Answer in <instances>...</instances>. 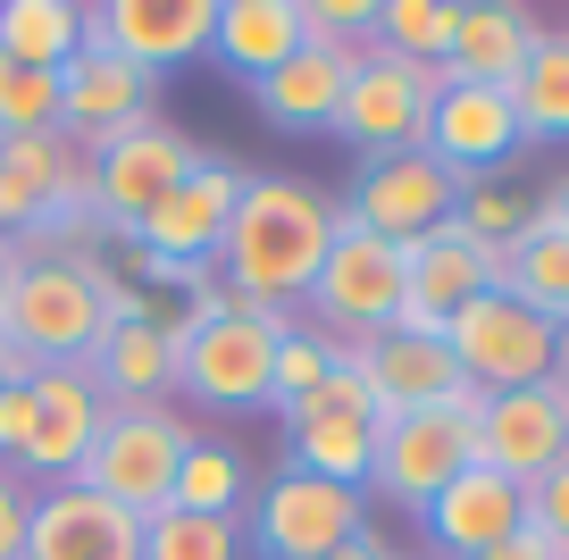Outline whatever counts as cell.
<instances>
[{
    "label": "cell",
    "mask_w": 569,
    "mask_h": 560,
    "mask_svg": "<svg viewBox=\"0 0 569 560\" xmlns=\"http://www.w3.org/2000/svg\"><path fill=\"white\" fill-rule=\"evenodd\" d=\"M536 42H545V18H536V9H519V0H461V18H452V51H445V84L511 92Z\"/></svg>",
    "instance_id": "obj_23"
},
{
    "label": "cell",
    "mask_w": 569,
    "mask_h": 560,
    "mask_svg": "<svg viewBox=\"0 0 569 560\" xmlns=\"http://www.w3.org/2000/svg\"><path fill=\"white\" fill-rule=\"evenodd\" d=\"M327 560H402V552H393V543H386V536L369 527V536H352L343 552H327Z\"/></svg>",
    "instance_id": "obj_40"
},
{
    "label": "cell",
    "mask_w": 569,
    "mask_h": 560,
    "mask_svg": "<svg viewBox=\"0 0 569 560\" xmlns=\"http://www.w3.org/2000/svg\"><path fill=\"white\" fill-rule=\"evenodd\" d=\"M201 168V142L184 134L177 118H142L134 134H118L101 159H92V227L134 243V227L177 193L184 176Z\"/></svg>",
    "instance_id": "obj_10"
},
{
    "label": "cell",
    "mask_w": 569,
    "mask_h": 560,
    "mask_svg": "<svg viewBox=\"0 0 569 560\" xmlns=\"http://www.w3.org/2000/svg\"><path fill=\"white\" fill-rule=\"evenodd\" d=\"M402 293H410V251L343 218V227H336V251H327L319 284H310V301H302V310H310L302 327L336 334V343L352 351V343H369V334L402 327Z\"/></svg>",
    "instance_id": "obj_4"
},
{
    "label": "cell",
    "mask_w": 569,
    "mask_h": 560,
    "mask_svg": "<svg viewBox=\"0 0 569 560\" xmlns=\"http://www.w3.org/2000/svg\"><path fill=\"white\" fill-rule=\"evenodd\" d=\"M452 227H469L478 243L511 251L519 234L536 227V193H528V184H511V176H478V184H461V210H452Z\"/></svg>",
    "instance_id": "obj_34"
},
{
    "label": "cell",
    "mask_w": 569,
    "mask_h": 560,
    "mask_svg": "<svg viewBox=\"0 0 569 560\" xmlns=\"http://www.w3.org/2000/svg\"><path fill=\"white\" fill-rule=\"evenodd\" d=\"M452 18H461V0H377V51L419 59V68H445Z\"/></svg>",
    "instance_id": "obj_31"
},
{
    "label": "cell",
    "mask_w": 569,
    "mask_h": 560,
    "mask_svg": "<svg viewBox=\"0 0 569 560\" xmlns=\"http://www.w3.org/2000/svg\"><path fill=\"white\" fill-rule=\"evenodd\" d=\"M478 560H569L552 536H536V527H519V536H502L495 552H478Z\"/></svg>",
    "instance_id": "obj_39"
},
{
    "label": "cell",
    "mask_w": 569,
    "mask_h": 560,
    "mask_svg": "<svg viewBox=\"0 0 569 560\" xmlns=\"http://www.w3.org/2000/svg\"><path fill=\"white\" fill-rule=\"evenodd\" d=\"M310 42L302 26V0H218V26H210V59L218 68H234L243 84H260V76H277L284 59Z\"/></svg>",
    "instance_id": "obj_25"
},
{
    "label": "cell",
    "mask_w": 569,
    "mask_h": 560,
    "mask_svg": "<svg viewBox=\"0 0 569 560\" xmlns=\"http://www.w3.org/2000/svg\"><path fill=\"white\" fill-rule=\"evenodd\" d=\"M218 0H84V42L134 59L142 76H168L210 51Z\"/></svg>",
    "instance_id": "obj_15"
},
{
    "label": "cell",
    "mask_w": 569,
    "mask_h": 560,
    "mask_svg": "<svg viewBox=\"0 0 569 560\" xmlns=\"http://www.w3.org/2000/svg\"><path fill=\"white\" fill-rule=\"evenodd\" d=\"M0 343L26 368H84L101 343V284L92 260H18L0 301Z\"/></svg>",
    "instance_id": "obj_3"
},
{
    "label": "cell",
    "mask_w": 569,
    "mask_h": 560,
    "mask_svg": "<svg viewBox=\"0 0 569 560\" xmlns=\"http://www.w3.org/2000/svg\"><path fill=\"white\" fill-rule=\"evenodd\" d=\"M310 42H336V51H369L377 42V0H302Z\"/></svg>",
    "instance_id": "obj_36"
},
{
    "label": "cell",
    "mask_w": 569,
    "mask_h": 560,
    "mask_svg": "<svg viewBox=\"0 0 569 560\" xmlns=\"http://www.w3.org/2000/svg\"><path fill=\"white\" fill-rule=\"evenodd\" d=\"M478 402L486 393H461V402H436V410H402V419L377 427V469H369V493L393 510L419 519L452 477L478 460Z\"/></svg>",
    "instance_id": "obj_6"
},
{
    "label": "cell",
    "mask_w": 569,
    "mask_h": 560,
    "mask_svg": "<svg viewBox=\"0 0 569 560\" xmlns=\"http://www.w3.org/2000/svg\"><path fill=\"white\" fill-rule=\"evenodd\" d=\"M461 210V176L436 168L427 151H393V159H360L352 176V201H343V218L369 234H386V243H419V234H436L445 218Z\"/></svg>",
    "instance_id": "obj_13"
},
{
    "label": "cell",
    "mask_w": 569,
    "mask_h": 560,
    "mask_svg": "<svg viewBox=\"0 0 569 560\" xmlns=\"http://www.w3.org/2000/svg\"><path fill=\"white\" fill-rule=\"evenodd\" d=\"M26 377H34V368H26L18 351H9V343H0V386H26Z\"/></svg>",
    "instance_id": "obj_42"
},
{
    "label": "cell",
    "mask_w": 569,
    "mask_h": 560,
    "mask_svg": "<svg viewBox=\"0 0 569 560\" xmlns=\"http://www.w3.org/2000/svg\"><path fill=\"white\" fill-rule=\"evenodd\" d=\"M352 536H369V493L327 486V477H302V469H277L268 486H251L243 543L260 560H327V552H343Z\"/></svg>",
    "instance_id": "obj_9"
},
{
    "label": "cell",
    "mask_w": 569,
    "mask_h": 560,
    "mask_svg": "<svg viewBox=\"0 0 569 560\" xmlns=\"http://www.w3.org/2000/svg\"><path fill=\"white\" fill-rule=\"evenodd\" d=\"M9 134H59V76L0 59V142Z\"/></svg>",
    "instance_id": "obj_35"
},
{
    "label": "cell",
    "mask_w": 569,
    "mask_h": 560,
    "mask_svg": "<svg viewBox=\"0 0 569 560\" xmlns=\"http://www.w3.org/2000/svg\"><path fill=\"white\" fill-rule=\"evenodd\" d=\"M293 327V310H268V301L227 293V318L184 343L177 386L193 393L201 410H268V368H277V334Z\"/></svg>",
    "instance_id": "obj_8"
},
{
    "label": "cell",
    "mask_w": 569,
    "mask_h": 560,
    "mask_svg": "<svg viewBox=\"0 0 569 560\" xmlns=\"http://www.w3.org/2000/svg\"><path fill=\"white\" fill-rule=\"evenodd\" d=\"M377 393L369 377L352 368V351L336 360V377H327L310 402L284 410V469L302 477H327V486H352L369 493V469H377Z\"/></svg>",
    "instance_id": "obj_7"
},
{
    "label": "cell",
    "mask_w": 569,
    "mask_h": 560,
    "mask_svg": "<svg viewBox=\"0 0 569 560\" xmlns=\"http://www.w3.org/2000/svg\"><path fill=\"white\" fill-rule=\"evenodd\" d=\"M84 377L101 386L109 410H134V402H168L177 393V351H168L160 318H126V327H101Z\"/></svg>",
    "instance_id": "obj_26"
},
{
    "label": "cell",
    "mask_w": 569,
    "mask_h": 560,
    "mask_svg": "<svg viewBox=\"0 0 569 560\" xmlns=\"http://www.w3.org/2000/svg\"><path fill=\"white\" fill-rule=\"evenodd\" d=\"M193 443H201V436H193L168 402L101 410V427H92V443H84V460H76L68 486H84V493H101V502L151 519V510H168L177 469H184V452H193Z\"/></svg>",
    "instance_id": "obj_2"
},
{
    "label": "cell",
    "mask_w": 569,
    "mask_h": 560,
    "mask_svg": "<svg viewBox=\"0 0 569 560\" xmlns=\"http://www.w3.org/2000/svg\"><path fill=\"white\" fill-rule=\"evenodd\" d=\"M352 59H360V51L302 42L277 76H260V84H251V109H260L277 134H336V109H343V84H352Z\"/></svg>",
    "instance_id": "obj_24"
},
{
    "label": "cell",
    "mask_w": 569,
    "mask_h": 560,
    "mask_svg": "<svg viewBox=\"0 0 569 560\" xmlns=\"http://www.w3.org/2000/svg\"><path fill=\"white\" fill-rule=\"evenodd\" d=\"M76 51H84V0H0V59L59 76Z\"/></svg>",
    "instance_id": "obj_27"
},
{
    "label": "cell",
    "mask_w": 569,
    "mask_h": 560,
    "mask_svg": "<svg viewBox=\"0 0 569 560\" xmlns=\"http://www.w3.org/2000/svg\"><path fill=\"white\" fill-rule=\"evenodd\" d=\"M26 402H34V443H26V486H68L76 477V460H84V443H92V427H101V386H92L84 368H34L26 377Z\"/></svg>",
    "instance_id": "obj_22"
},
{
    "label": "cell",
    "mask_w": 569,
    "mask_h": 560,
    "mask_svg": "<svg viewBox=\"0 0 569 560\" xmlns=\"http://www.w3.org/2000/svg\"><path fill=\"white\" fill-rule=\"evenodd\" d=\"M427 560H436V552H427Z\"/></svg>",
    "instance_id": "obj_46"
},
{
    "label": "cell",
    "mask_w": 569,
    "mask_h": 560,
    "mask_svg": "<svg viewBox=\"0 0 569 560\" xmlns=\"http://www.w3.org/2000/svg\"><path fill=\"white\" fill-rule=\"evenodd\" d=\"M419 527H427V543H436V560H478V552H495L502 536L528 527V486H511L502 469H478V460H469V469L419 510Z\"/></svg>",
    "instance_id": "obj_21"
},
{
    "label": "cell",
    "mask_w": 569,
    "mask_h": 560,
    "mask_svg": "<svg viewBox=\"0 0 569 560\" xmlns=\"http://www.w3.org/2000/svg\"><path fill=\"white\" fill-rule=\"evenodd\" d=\"M336 227H343V201H327L310 176H243V201H234L210 268L227 277V293L302 318L310 284L336 251Z\"/></svg>",
    "instance_id": "obj_1"
},
{
    "label": "cell",
    "mask_w": 569,
    "mask_h": 560,
    "mask_svg": "<svg viewBox=\"0 0 569 560\" xmlns=\"http://www.w3.org/2000/svg\"><path fill=\"white\" fill-rule=\"evenodd\" d=\"M26 510H34V486L0 469V560H26Z\"/></svg>",
    "instance_id": "obj_38"
},
{
    "label": "cell",
    "mask_w": 569,
    "mask_h": 560,
    "mask_svg": "<svg viewBox=\"0 0 569 560\" xmlns=\"http://www.w3.org/2000/svg\"><path fill=\"white\" fill-rule=\"evenodd\" d=\"M552 386H561V402H569V334H561V368H552Z\"/></svg>",
    "instance_id": "obj_44"
},
{
    "label": "cell",
    "mask_w": 569,
    "mask_h": 560,
    "mask_svg": "<svg viewBox=\"0 0 569 560\" xmlns=\"http://www.w3.org/2000/svg\"><path fill=\"white\" fill-rule=\"evenodd\" d=\"M142 560H243V519H201V510H151Z\"/></svg>",
    "instance_id": "obj_33"
},
{
    "label": "cell",
    "mask_w": 569,
    "mask_h": 560,
    "mask_svg": "<svg viewBox=\"0 0 569 560\" xmlns=\"http://www.w3.org/2000/svg\"><path fill=\"white\" fill-rule=\"evenodd\" d=\"M502 268H511V251L478 243L469 227H436L410 243V293H402V334H445L452 310H469L478 293H495Z\"/></svg>",
    "instance_id": "obj_14"
},
{
    "label": "cell",
    "mask_w": 569,
    "mask_h": 560,
    "mask_svg": "<svg viewBox=\"0 0 569 560\" xmlns=\"http://www.w3.org/2000/svg\"><path fill=\"white\" fill-rule=\"evenodd\" d=\"M528 527H536V536H552V543L569 552V460H561V469H545V477L528 486Z\"/></svg>",
    "instance_id": "obj_37"
},
{
    "label": "cell",
    "mask_w": 569,
    "mask_h": 560,
    "mask_svg": "<svg viewBox=\"0 0 569 560\" xmlns=\"http://www.w3.org/2000/svg\"><path fill=\"white\" fill-rule=\"evenodd\" d=\"M0 243H18V227H9V201H0Z\"/></svg>",
    "instance_id": "obj_45"
},
{
    "label": "cell",
    "mask_w": 569,
    "mask_h": 560,
    "mask_svg": "<svg viewBox=\"0 0 569 560\" xmlns=\"http://www.w3.org/2000/svg\"><path fill=\"white\" fill-rule=\"evenodd\" d=\"M251 502V469L234 443H210L201 436L193 452H184L177 469V493H168V510H201V519H234V510Z\"/></svg>",
    "instance_id": "obj_30"
},
{
    "label": "cell",
    "mask_w": 569,
    "mask_h": 560,
    "mask_svg": "<svg viewBox=\"0 0 569 560\" xmlns=\"http://www.w3.org/2000/svg\"><path fill=\"white\" fill-rule=\"evenodd\" d=\"M502 293H519L528 310H545L552 327H569V227H552L536 210V227L511 243V268H502Z\"/></svg>",
    "instance_id": "obj_29"
},
{
    "label": "cell",
    "mask_w": 569,
    "mask_h": 560,
    "mask_svg": "<svg viewBox=\"0 0 569 560\" xmlns=\"http://www.w3.org/2000/svg\"><path fill=\"white\" fill-rule=\"evenodd\" d=\"M142 118H160V76H142L134 59L84 42V51L59 68V134H68V151L101 159L109 142L134 134Z\"/></svg>",
    "instance_id": "obj_12"
},
{
    "label": "cell",
    "mask_w": 569,
    "mask_h": 560,
    "mask_svg": "<svg viewBox=\"0 0 569 560\" xmlns=\"http://www.w3.org/2000/svg\"><path fill=\"white\" fill-rule=\"evenodd\" d=\"M352 368L369 377L377 419H402V410H436V402L478 393L461 368H452L445 334H402V327H386V334H369V343H352Z\"/></svg>",
    "instance_id": "obj_20"
},
{
    "label": "cell",
    "mask_w": 569,
    "mask_h": 560,
    "mask_svg": "<svg viewBox=\"0 0 569 560\" xmlns=\"http://www.w3.org/2000/svg\"><path fill=\"white\" fill-rule=\"evenodd\" d=\"M436 92H445V68H419V59H393V51H360L352 59V84H343L336 109V134L352 142L360 159H393V151H419L427 118H436Z\"/></svg>",
    "instance_id": "obj_11"
},
{
    "label": "cell",
    "mask_w": 569,
    "mask_h": 560,
    "mask_svg": "<svg viewBox=\"0 0 569 560\" xmlns=\"http://www.w3.org/2000/svg\"><path fill=\"white\" fill-rule=\"evenodd\" d=\"M336 360H343L336 334H319V327H302V318H293V327L277 334V368H268V410L284 419L293 402H310V393L336 377Z\"/></svg>",
    "instance_id": "obj_32"
},
{
    "label": "cell",
    "mask_w": 569,
    "mask_h": 560,
    "mask_svg": "<svg viewBox=\"0 0 569 560\" xmlns=\"http://www.w3.org/2000/svg\"><path fill=\"white\" fill-rule=\"evenodd\" d=\"M234 201H243V168L201 151V168L134 227V251H151V260H168V268H210L218 260V234H227V218H234Z\"/></svg>",
    "instance_id": "obj_17"
},
{
    "label": "cell",
    "mask_w": 569,
    "mask_h": 560,
    "mask_svg": "<svg viewBox=\"0 0 569 560\" xmlns=\"http://www.w3.org/2000/svg\"><path fill=\"white\" fill-rule=\"evenodd\" d=\"M26 560H142V519L84 486H34Z\"/></svg>",
    "instance_id": "obj_19"
},
{
    "label": "cell",
    "mask_w": 569,
    "mask_h": 560,
    "mask_svg": "<svg viewBox=\"0 0 569 560\" xmlns=\"http://www.w3.org/2000/svg\"><path fill=\"white\" fill-rule=\"evenodd\" d=\"M9 277H18V243H0V301H9Z\"/></svg>",
    "instance_id": "obj_43"
},
{
    "label": "cell",
    "mask_w": 569,
    "mask_h": 560,
    "mask_svg": "<svg viewBox=\"0 0 569 560\" xmlns=\"http://www.w3.org/2000/svg\"><path fill=\"white\" fill-rule=\"evenodd\" d=\"M536 210H545V218H552V227H569V176H561V184H552V193H545V201H536Z\"/></svg>",
    "instance_id": "obj_41"
},
{
    "label": "cell",
    "mask_w": 569,
    "mask_h": 560,
    "mask_svg": "<svg viewBox=\"0 0 569 560\" xmlns=\"http://www.w3.org/2000/svg\"><path fill=\"white\" fill-rule=\"evenodd\" d=\"M569 460V402L561 386H519L478 402V469H502L511 486H536Z\"/></svg>",
    "instance_id": "obj_16"
},
{
    "label": "cell",
    "mask_w": 569,
    "mask_h": 560,
    "mask_svg": "<svg viewBox=\"0 0 569 560\" xmlns=\"http://www.w3.org/2000/svg\"><path fill=\"white\" fill-rule=\"evenodd\" d=\"M511 118L528 142H569V26H545V42L528 51L511 84Z\"/></svg>",
    "instance_id": "obj_28"
},
{
    "label": "cell",
    "mask_w": 569,
    "mask_h": 560,
    "mask_svg": "<svg viewBox=\"0 0 569 560\" xmlns=\"http://www.w3.org/2000/svg\"><path fill=\"white\" fill-rule=\"evenodd\" d=\"M561 334L545 310H528L519 293H478L469 310H452L445 327V351L478 393H519V386H552V368H561Z\"/></svg>",
    "instance_id": "obj_5"
},
{
    "label": "cell",
    "mask_w": 569,
    "mask_h": 560,
    "mask_svg": "<svg viewBox=\"0 0 569 560\" xmlns=\"http://www.w3.org/2000/svg\"><path fill=\"white\" fill-rule=\"evenodd\" d=\"M436 168H452L461 184H478V176H502L519 151H528V134H519L511 118V92H486V84H445L436 92V118H427V142H419Z\"/></svg>",
    "instance_id": "obj_18"
}]
</instances>
